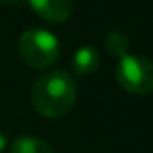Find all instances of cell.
Here are the masks:
<instances>
[{
    "label": "cell",
    "instance_id": "cell-2",
    "mask_svg": "<svg viewBox=\"0 0 153 153\" xmlns=\"http://www.w3.org/2000/svg\"><path fill=\"white\" fill-rule=\"evenodd\" d=\"M18 53L27 66L45 70L57 62L61 55V43L55 34L45 29H29L18 39Z\"/></svg>",
    "mask_w": 153,
    "mask_h": 153
},
{
    "label": "cell",
    "instance_id": "cell-7",
    "mask_svg": "<svg viewBox=\"0 0 153 153\" xmlns=\"http://www.w3.org/2000/svg\"><path fill=\"white\" fill-rule=\"evenodd\" d=\"M105 48L107 52L112 55V57H125L130 50V39L125 32L121 30H111L107 36H105Z\"/></svg>",
    "mask_w": 153,
    "mask_h": 153
},
{
    "label": "cell",
    "instance_id": "cell-8",
    "mask_svg": "<svg viewBox=\"0 0 153 153\" xmlns=\"http://www.w3.org/2000/svg\"><path fill=\"white\" fill-rule=\"evenodd\" d=\"M5 148H7V135L4 132H0V153L4 152Z\"/></svg>",
    "mask_w": 153,
    "mask_h": 153
},
{
    "label": "cell",
    "instance_id": "cell-6",
    "mask_svg": "<svg viewBox=\"0 0 153 153\" xmlns=\"http://www.w3.org/2000/svg\"><path fill=\"white\" fill-rule=\"evenodd\" d=\"M9 153H53L52 146L39 139V137H32V135H22L16 137L11 144Z\"/></svg>",
    "mask_w": 153,
    "mask_h": 153
},
{
    "label": "cell",
    "instance_id": "cell-9",
    "mask_svg": "<svg viewBox=\"0 0 153 153\" xmlns=\"http://www.w3.org/2000/svg\"><path fill=\"white\" fill-rule=\"evenodd\" d=\"M18 2H22V0H0V4H4V5H11V4H18Z\"/></svg>",
    "mask_w": 153,
    "mask_h": 153
},
{
    "label": "cell",
    "instance_id": "cell-4",
    "mask_svg": "<svg viewBox=\"0 0 153 153\" xmlns=\"http://www.w3.org/2000/svg\"><path fill=\"white\" fill-rule=\"evenodd\" d=\"M29 5L41 20L53 25L64 23L73 11L71 0H29Z\"/></svg>",
    "mask_w": 153,
    "mask_h": 153
},
{
    "label": "cell",
    "instance_id": "cell-1",
    "mask_svg": "<svg viewBox=\"0 0 153 153\" xmlns=\"http://www.w3.org/2000/svg\"><path fill=\"white\" fill-rule=\"evenodd\" d=\"M30 100L34 109L45 117H61L68 114L76 100L75 78L62 70L46 71L34 82Z\"/></svg>",
    "mask_w": 153,
    "mask_h": 153
},
{
    "label": "cell",
    "instance_id": "cell-5",
    "mask_svg": "<svg viewBox=\"0 0 153 153\" xmlns=\"http://www.w3.org/2000/svg\"><path fill=\"white\" fill-rule=\"evenodd\" d=\"M98 66H100V52L91 45L80 46L71 57V70L78 76H87L94 73Z\"/></svg>",
    "mask_w": 153,
    "mask_h": 153
},
{
    "label": "cell",
    "instance_id": "cell-3",
    "mask_svg": "<svg viewBox=\"0 0 153 153\" xmlns=\"http://www.w3.org/2000/svg\"><path fill=\"white\" fill-rule=\"evenodd\" d=\"M116 78L125 91L132 94H148L153 91V62L143 55L126 53L117 62Z\"/></svg>",
    "mask_w": 153,
    "mask_h": 153
}]
</instances>
